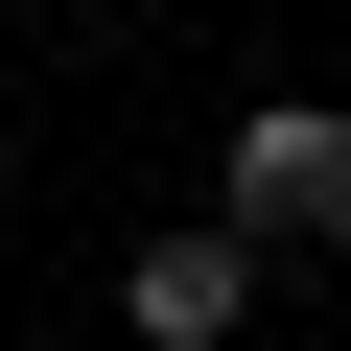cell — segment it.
I'll return each mask as SVG.
<instances>
[{
    "label": "cell",
    "mask_w": 351,
    "mask_h": 351,
    "mask_svg": "<svg viewBox=\"0 0 351 351\" xmlns=\"http://www.w3.org/2000/svg\"><path fill=\"white\" fill-rule=\"evenodd\" d=\"M234 258L258 234H351V94H258L234 117V211H211Z\"/></svg>",
    "instance_id": "obj_1"
},
{
    "label": "cell",
    "mask_w": 351,
    "mask_h": 351,
    "mask_svg": "<svg viewBox=\"0 0 351 351\" xmlns=\"http://www.w3.org/2000/svg\"><path fill=\"white\" fill-rule=\"evenodd\" d=\"M234 304H258V258H234V234H141V258H117V328H141V351H211Z\"/></svg>",
    "instance_id": "obj_2"
}]
</instances>
